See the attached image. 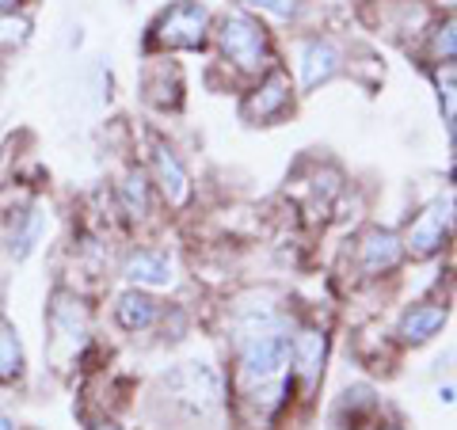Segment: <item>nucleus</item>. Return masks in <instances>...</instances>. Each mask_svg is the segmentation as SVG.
I'll return each instance as SVG.
<instances>
[{
	"label": "nucleus",
	"mask_w": 457,
	"mask_h": 430,
	"mask_svg": "<svg viewBox=\"0 0 457 430\" xmlns=\"http://www.w3.org/2000/svg\"><path fill=\"white\" fill-rule=\"evenodd\" d=\"M237 358L240 389L248 404L275 415L290 396V324L270 305L240 309L237 317Z\"/></svg>",
	"instance_id": "nucleus-1"
},
{
	"label": "nucleus",
	"mask_w": 457,
	"mask_h": 430,
	"mask_svg": "<svg viewBox=\"0 0 457 430\" xmlns=\"http://www.w3.org/2000/svg\"><path fill=\"white\" fill-rule=\"evenodd\" d=\"M218 46L225 54V62H233L240 73H263V69H270V42L263 23H255L245 12H233V16L221 20Z\"/></svg>",
	"instance_id": "nucleus-2"
},
{
	"label": "nucleus",
	"mask_w": 457,
	"mask_h": 430,
	"mask_svg": "<svg viewBox=\"0 0 457 430\" xmlns=\"http://www.w3.org/2000/svg\"><path fill=\"white\" fill-rule=\"evenodd\" d=\"M210 35V12L203 4H171L168 12H161V20L153 23L149 46L156 50H203Z\"/></svg>",
	"instance_id": "nucleus-3"
},
{
	"label": "nucleus",
	"mask_w": 457,
	"mask_h": 430,
	"mask_svg": "<svg viewBox=\"0 0 457 430\" xmlns=\"http://www.w3.org/2000/svg\"><path fill=\"white\" fill-rule=\"evenodd\" d=\"M164 385H168V396L176 400V404L191 408L198 415H206V411H213L221 404V374L218 369H210L206 362L179 366Z\"/></svg>",
	"instance_id": "nucleus-4"
},
{
	"label": "nucleus",
	"mask_w": 457,
	"mask_h": 430,
	"mask_svg": "<svg viewBox=\"0 0 457 430\" xmlns=\"http://www.w3.org/2000/svg\"><path fill=\"white\" fill-rule=\"evenodd\" d=\"M450 221H453V203L446 198V203H435L427 206L416 221H411V228L404 233V252H411V260H431V255H438L442 248H446L450 240Z\"/></svg>",
	"instance_id": "nucleus-5"
},
{
	"label": "nucleus",
	"mask_w": 457,
	"mask_h": 430,
	"mask_svg": "<svg viewBox=\"0 0 457 430\" xmlns=\"http://www.w3.org/2000/svg\"><path fill=\"white\" fill-rule=\"evenodd\" d=\"M290 107V77L282 69H267L263 84L245 99V119L248 122H275Z\"/></svg>",
	"instance_id": "nucleus-6"
},
{
	"label": "nucleus",
	"mask_w": 457,
	"mask_h": 430,
	"mask_svg": "<svg viewBox=\"0 0 457 430\" xmlns=\"http://www.w3.org/2000/svg\"><path fill=\"white\" fill-rule=\"evenodd\" d=\"M324 358H328V335L320 327H297L290 335V374H297L305 385L320 381Z\"/></svg>",
	"instance_id": "nucleus-7"
},
{
	"label": "nucleus",
	"mask_w": 457,
	"mask_h": 430,
	"mask_svg": "<svg viewBox=\"0 0 457 430\" xmlns=\"http://www.w3.org/2000/svg\"><path fill=\"white\" fill-rule=\"evenodd\" d=\"M400 260H404V244L389 228H370L362 236V270L370 278L389 275V270L400 267Z\"/></svg>",
	"instance_id": "nucleus-8"
},
{
	"label": "nucleus",
	"mask_w": 457,
	"mask_h": 430,
	"mask_svg": "<svg viewBox=\"0 0 457 430\" xmlns=\"http://www.w3.org/2000/svg\"><path fill=\"white\" fill-rule=\"evenodd\" d=\"M339 65H343V57H339V50L332 46V42L328 38H309L302 46V88L305 92L320 88V84H328L339 73Z\"/></svg>",
	"instance_id": "nucleus-9"
},
{
	"label": "nucleus",
	"mask_w": 457,
	"mask_h": 430,
	"mask_svg": "<svg viewBox=\"0 0 457 430\" xmlns=\"http://www.w3.org/2000/svg\"><path fill=\"white\" fill-rule=\"evenodd\" d=\"M153 168H156V183H161V191L171 206H183L191 198V179L183 164L176 161V153H171L164 141H153Z\"/></svg>",
	"instance_id": "nucleus-10"
},
{
	"label": "nucleus",
	"mask_w": 457,
	"mask_h": 430,
	"mask_svg": "<svg viewBox=\"0 0 457 430\" xmlns=\"http://www.w3.org/2000/svg\"><path fill=\"white\" fill-rule=\"evenodd\" d=\"M446 320H450L446 305H411L404 317H400L396 335L404 339V343H411V347H420V343L435 339L442 327H446Z\"/></svg>",
	"instance_id": "nucleus-11"
},
{
	"label": "nucleus",
	"mask_w": 457,
	"mask_h": 430,
	"mask_svg": "<svg viewBox=\"0 0 457 430\" xmlns=\"http://www.w3.org/2000/svg\"><path fill=\"white\" fill-rule=\"evenodd\" d=\"M80 301L73 297H57L54 305V351L69 343V354H77L84 347V335H88V320H84V309H77Z\"/></svg>",
	"instance_id": "nucleus-12"
},
{
	"label": "nucleus",
	"mask_w": 457,
	"mask_h": 430,
	"mask_svg": "<svg viewBox=\"0 0 457 430\" xmlns=\"http://www.w3.org/2000/svg\"><path fill=\"white\" fill-rule=\"evenodd\" d=\"M378 411V396L374 389H366V385H354V389H347L339 396L336 404V426L339 430H362L370 419H374Z\"/></svg>",
	"instance_id": "nucleus-13"
},
{
	"label": "nucleus",
	"mask_w": 457,
	"mask_h": 430,
	"mask_svg": "<svg viewBox=\"0 0 457 430\" xmlns=\"http://www.w3.org/2000/svg\"><path fill=\"white\" fill-rule=\"evenodd\" d=\"M42 233H46V213H42L38 206L16 213V221H12V236H8L12 260H27V255L35 252V244L42 240Z\"/></svg>",
	"instance_id": "nucleus-14"
},
{
	"label": "nucleus",
	"mask_w": 457,
	"mask_h": 430,
	"mask_svg": "<svg viewBox=\"0 0 457 430\" xmlns=\"http://www.w3.org/2000/svg\"><path fill=\"white\" fill-rule=\"evenodd\" d=\"M114 317H119V324L126 327V332H145V327L156 324V317H161V305L141 294V290H130L119 297V305H114Z\"/></svg>",
	"instance_id": "nucleus-15"
},
{
	"label": "nucleus",
	"mask_w": 457,
	"mask_h": 430,
	"mask_svg": "<svg viewBox=\"0 0 457 430\" xmlns=\"http://www.w3.org/2000/svg\"><path fill=\"white\" fill-rule=\"evenodd\" d=\"M126 278L134 285H168L171 282V263L161 252H134L126 260Z\"/></svg>",
	"instance_id": "nucleus-16"
},
{
	"label": "nucleus",
	"mask_w": 457,
	"mask_h": 430,
	"mask_svg": "<svg viewBox=\"0 0 457 430\" xmlns=\"http://www.w3.org/2000/svg\"><path fill=\"white\" fill-rule=\"evenodd\" d=\"M23 374V347L12 324H0V381H16Z\"/></svg>",
	"instance_id": "nucleus-17"
},
{
	"label": "nucleus",
	"mask_w": 457,
	"mask_h": 430,
	"mask_svg": "<svg viewBox=\"0 0 457 430\" xmlns=\"http://www.w3.org/2000/svg\"><path fill=\"white\" fill-rule=\"evenodd\" d=\"M31 38V20L16 12H0V50H16Z\"/></svg>",
	"instance_id": "nucleus-18"
},
{
	"label": "nucleus",
	"mask_w": 457,
	"mask_h": 430,
	"mask_svg": "<svg viewBox=\"0 0 457 430\" xmlns=\"http://www.w3.org/2000/svg\"><path fill=\"white\" fill-rule=\"evenodd\" d=\"M122 194H126V206H130V213H145L149 210V187H145V176L141 171H130L122 183Z\"/></svg>",
	"instance_id": "nucleus-19"
},
{
	"label": "nucleus",
	"mask_w": 457,
	"mask_h": 430,
	"mask_svg": "<svg viewBox=\"0 0 457 430\" xmlns=\"http://www.w3.org/2000/svg\"><path fill=\"white\" fill-rule=\"evenodd\" d=\"M245 4L255 12H267L275 20H297V12H302V0H245Z\"/></svg>",
	"instance_id": "nucleus-20"
},
{
	"label": "nucleus",
	"mask_w": 457,
	"mask_h": 430,
	"mask_svg": "<svg viewBox=\"0 0 457 430\" xmlns=\"http://www.w3.org/2000/svg\"><path fill=\"white\" fill-rule=\"evenodd\" d=\"M435 62H442V65L453 62V23L435 31Z\"/></svg>",
	"instance_id": "nucleus-21"
},
{
	"label": "nucleus",
	"mask_w": 457,
	"mask_h": 430,
	"mask_svg": "<svg viewBox=\"0 0 457 430\" xmlns=\"http://www.w3.org/2000/svg\"><path fill=\"white\" fill-rule=\"evenodd\" d=\"M20 0H0V12H16Z\"/></svg>",
	"instance_id": "nucleus-22"
},
{
	"label": "nucleus",
	"mask_w": 457,
	"mask_h": 430,
	"mask_svg": "<svg viewBox=\"0 0 457 430\" xmlns=\"http://www.w3.org/2000/svg\"><path fill=\"white\" fill-rule=\"evenodd\" d=\"M0 430H20V426L12 423V419H0Z\"/></svg>",
	"instance_id": "nucleus-23"
},
{
	"label": "nucleus",
	"mask_w": 457,
	"mask_h": 430,
	"mask_svg": "<svg viewBox=\"0 0 457 430\" xmlns=\"http://www.w3.org/2000/svg\"><path fill=\"white\" fill-rule=\"evenodd\" d=\"M96 430H119V426H114V423H96Z\"/></svg>",
	"instance_id": "nucleus-24"
},
{
	"label": "nucleus",
	"mask_w": 457,
	"mask_h": 430,
	"mask_svg": "<svg viewBox=\"0 0 457 430\" xmlns=\"http://www.w3.org/2000/svg\"><path fill=\"white\" fill-rule=\"evenodd\" d=\"M389 430H396V426H389Z\"/></svg>",
	"instance_id": "nucleus-25"
}]
</instances>
